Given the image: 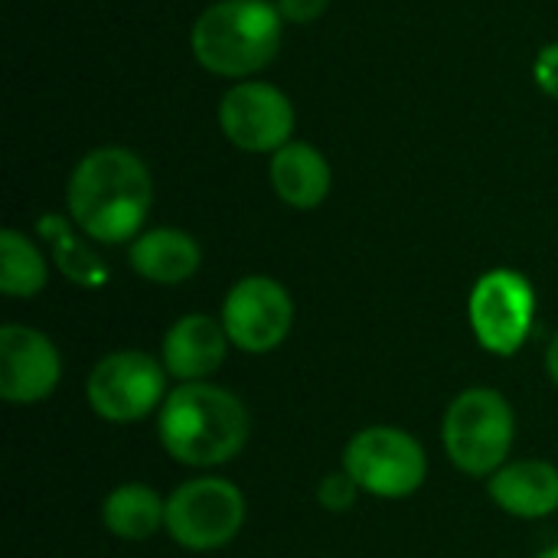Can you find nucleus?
<instances>
[{"label": "nucleus", "instance_id": "ddd939ff", "mask_svg": "<svg viewBox=\"0 0 558 558\" xmlns=\"http://www.w3.org/2000/svg\"><path fill=\"white\" fill-rule=\"evenodd\" d=\"M487 497L517 520H543L558 510V468L539 458L507 461L487 477Z\"/></svg>", "mask_w": 558, "mask_h": 558}, {"label": "nucleus", "instance_id": "6ab92c4d", "mask_svg": "<svg viewBox=\"0 0 558 558\" xmlns=\"http://www.w3.org/2000/svg\"><path fill=\"white\" fill-rule=\"evenodd\" d=\"M360 484L340 468V471H330L320 484H317V504L327 510V513H347L356 507L360 500Z\"/></svg>", "mask_w": 558, "mask_h": 558}, {"label": "nucleus", "instance_id": "f03ea898", "mask_svg": "<svg viewBox=\"0 0 558 558\" xmlns=\"http://www.w3.org/2000/svg\"><path fill=\"white\" fill-rule=\"evenodd\" d=\"M252 435L245 402L216 383H180L157 412L163 451L186 468H219L235 461Z\"/></svg>", "mask_w": 558, "mask_h": 558}, {"label": "nucleus", "instance_id": "4468645a", "mask_svg": "<svg viewBox=\"0 0 558 558\" xmlns=\"http://www.w3.org/2000/svg\"><path fill=\"white\" fill-rule=\"evenodd\" d=\"M128 265L137 278L154 284H183L190 281L199 265L203 252L199 242L173 226H157L141 232L128 248Z\"/></svg>", "mask_w": 558, "mask_h": 558}, {"label": "nucleus", "instance_id": "4be33fe9", "mask_svg": "<svg viewBox=\"0 0 558 558\" xmlns=\"http://www.w3.org/2000/svg\"><path fill=\"white\" fill-rule=\"evenodd\" d=\"M546 369H549L553 383L558 386V330L553 333V340H549V350H546Z\"/></svg>", "mask_w": 558, "mask_h": 558}, {"label": "nucleus", "instance_id": "20e7f679", "mask_svg": "<svg viewBox=\"0 0 558 558\" xmlns=\"http://www.w3.org/2000/svg\"><path fill=\"white\" fill-rule=\"evenodd\" d=\"M517 415L504 392L474 386L454 396L441 422V445L451 464L468 477L497 474L513 451Z\"/></svg>", "mask_w": 558, "mask_h": 558}, {"label": "nucleus", "instance_id": "412c9836", "mask_svg": "<svg viewBox=\"0 0 558 558\" xmlns=\"http://www.w3.org/2000/svg\"><path fill=\"white\" fill-rule=\"evenodd\" d=\"M330 0H275L284 23H314L324 16Z\"/></svg>", "mask_w": 558, "mask_h": 558}, {"label": "nucleus", "instance_id": "423d86ee", "mask_svg": "<svg viewBox=\"0 0 558 558\" xmlns=\"http://www.w3.org/2000/svg\"><path fill=\"white\" fill-rule=\"evenodd\" d=\"M245 526V494L226 477L183 481L167 497V536L190 553L229 546Z\"/></svg>", "mask_w": 558, "mask_h": 558}, {"label": "nucleus", "instance_id": "f8f14e48", "mask_svg": "<svg viewBox=\"0 0 558 558\" xmlns=\"http://www.w3.org/2000/svg\"><path fill=\"white\" fill-rule=\"evenodd\" d=\"M229 347L222 320L209 314H183L163 337L160 363L177 383H206L226 363Z\"/></svg>", "mask_w": 558, "mask_h": 558}, {"label": "nucleus", "instance_id": "dca6fc26", "mask_svg": "<svg viewBox=\"0 0 558 558\" xmlns=\"http://www.w3.org/2000/svg\"><path fill=\"white\" fill-rule=\"evenodd\" d=\"M101 523L121 543H147L167 523V500L147 484H121L105 497Z\"/></svg>", "mask_w": 558, "mask_h": 558}, {"label": "nucleus", "instance_id": "1a4fd4ad", "mask_svg": "<svg viewBox=\"0 0 558 558\" xmlns=\"http://www.w3.org/2000/svg\"><path fill=\"white\" fill-rule=\"evenodd\" d=\"M219 320L235 350L262 356L288 340L294 327V301L281 281L268 275H245L229 288Z\"/></svg>", "mask_w": 558, "mask_h": 558}, {"label": "nucleus", "instance_id": "7ed1b4c3", "mask_svg": "<svg viewBox=\"0 0 558 558\" xmlns=\"http://www.w3.org/2000/svg\"><path fill=\"white\" fill-rule=\"evenodd\" d=\"M284 20L268 0H219L206 7L190 33L196 62L222 78H242L271 65L281 49Z\"/></svg>", "mask_w": 558, "mask_h": 558}, {"label": "nucleus", "instance_id": "39448f33", "mask_svg": "<svg viewBox=\"0 0 558 558\" xmlns=\"http://www.w3.org/2000/svg\"><path fill=\"white\" fill-rule=\"evenodd\" d=\"M343 471L363 494L379 500H405L428 477V454L415 435L396 425L360 428L343 448Z\"/></svg>", "mask_w": 558, "mask_h": 558}, {"label": "nucleus", "instance_id": "6e6552de", "mask_svg": "<svg viewBox=\"0 0 558 558\" xmlns=\"http://www.w3.org/2000/svg\"><path fill=\"white\" fill-rule=\"evenodd\" d=\"M477 343L494 356H513L533 333L536 291L513 268H494L477 278L468 301Z\"/></svg>", "mask_w": 558, "mask_h": 558}, {"label": "nucleus", "instance_id": "f3484780", "mask_svg": "<svg viewBox=\"0 0 558 558\" xmlns=\"http://www.w3.org/2000/svg\"><path fill=\"white\" fill-rule=\"evenodd\" d=\"M49 281L46 255L20 229L0 232V291L7 298H36Z\"/></svg>", "mask_w": 558, "mask_h": 558}, {"label": "nucleus", "instance_id": "9d476101", "mask_svg": "<svg viewBox=\"0 0 558 558\" xmlns=\"http://www.w3.org/2000/svg\"><path fill=\"white\" fill-rule=\"evenodd\" d=\"M219 128L226 141L245 154H275L291 144L294 105L278 85L245 78L222 95Z\"/></svg>", "mask_w": 558, "mask_h": 558}, {"label": "nucleus", "instance_id": "f257e3e1", "mask_svg": "<svg viewBox=\"0 0 558 558\" xmlns=\"http://www.w3.org/2000/svg\"><path fill=\"white\" fill-rule=\"evenodd\" d=\"M69 222L101 245L134 242L154 206V177L128 147L88 150L65 186Z\"/></svg>", "mask_w": 558, "mask_h": 558}, {"label": "nucleus", "instance_id": "a211bd4d", "mask_svg": "<svg viewBox=\"0 0 558 558\" xmlns=\"http://www.w3.org/2000/svg\"><path fill=\"white\" fill-rule=\"evenodd\" d=\"M39 232L56 245V262H59V268H62L72 281L101 284V281L108 278V271L98 265V258L72 239V226H69L65 219H59V216H43Z\"/></svg>", "mask_w": 558, "mask_h": 558}, {"label": "nucleus", "instance_id": "aec40b11", "mask_svg": "<svg viewBox=\"0 0 558 558\" xmlns=\"http://www.w3.org/2000/svg\"><path fill=\"white\" fill-rule=\"evenodd\" d=\"M533 72H536V85L558 101V43H549L539 49Z\"/></svg>", "mask_w": 558, "mask_h": 558}, {"label": "nucleus", "instance_id": "5701e85b", "mask_svg": "<svg viewBox=\"0 0 558 558\" xmlns=\"http://www.w3.org/2000/svg\"><path fill=\"white\" fill-rule=\"evenodd\" d=\"M536 558H558V546H553V549H546V553H539Z\"/></svg>", "mask_w": 558, "mask_h": 558}, {"label": "nucleus", "instance_id": "2eb2a0df", "mask_svg": "<svg viewBox=\"0 0 558 558\" xmlns=\"http://www.w3.org/2000/svg\"><path fill=\"white\" fill-rule=\"evenodd\" d=\"M268 177L278 199L291 209H317L333 183L327 157L304 141H291L281 150H275Z\"/></svg>", "mask_w": 558, "mask_h": 558}, {"label": "nucleus", "instance_id": "9b49d317", "mask_svg": "<svg viewBox=\"0 0 558 558\" xmlns=\"http://www.w3.org/2000/svg\"><path fill=\"white\" fill-rule=\"evenodd\" d=\"M62 379V356L56 343L26 324L0 330V396L10 405L46 402Z\"/></svg>", "mask_w": 558, "mask_h": 558}, {"label": "nucleus", "instance_id": "0eeeda50", "mask_svg": "<svg viewBox=\"0 0 558 558\" xmlns=\"http://www.w3.org/2000/svg\"><path fill=\"white\" fill-rule=\"evenodd\" d=\"M167 369L144 350H114L101 356L85 383L92 412L111 425L141 422L167 402Z\"/></svg>", "mask_w": 558, "mask_h": 558}]
</instances>
